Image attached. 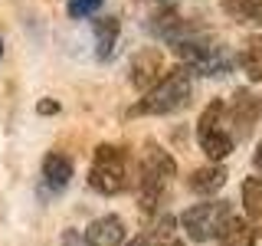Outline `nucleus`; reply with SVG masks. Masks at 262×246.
<instances>
[{"label":"nucleus","instance_id":"1","mask_svg":"<svg viewBox=\"0 0 262 246\" xmlns=\"http://www.w3.org/2000/svg\"><path fill=\"white\" fill-rule=\"evenodd\" d=\"M193 72L187 66H177V69H167L164 76L154 82L151 89L144 92V98L135 105V115H167L187 105L190 98V89H193Z\"/></svg>","mask_w":262,"mask_h":246},{"label":"nucleus","instance_id":"2","mask_svg":"<svg viewBox=\"0 0 262 246\" xmlns=\"http://www.w3.org/2000/svg\"><path fill=\"white\" fill-rule=\"evenodd\" d=\"M131 184V171H128V151L118 145H98L92 168H89V187L95 194L115 197L121 191H128Z\"/></svg>","mask_w":262,"mask_h":246},{"label":"nucleus","instance_id":"3","mask_svg":"<svg viewBox=\"0 0 262 246\" xmlns=\"http://www.w3.org/2000/svg\"><path fill=\"white\" fill-rule=\"evenodd\" d=\"M196 141H200L203 154L210 161H223L233 151V135H229V125H226V102L216 98L203 109L200 121H196Z\"/></svg>","mask_w":262,"mask_h":246},{"label":"nucleus","instance_id":"4","mask_svg":"<svg viewBox=\"0 0 262 246\" xmlns=\"http://www.w3.org/2000/svg\"><path fill=\"white\" fill-rule=\"evenodd\" d=\"M229 217H233V207L226 200H207V203H193L190 210H184L180 227L193 243H210L223 233Z\"/></svg>","mask_w":262,"mask_h":246},{"label":"nucleus","instance_id":"5","mask_svg":"<svg viewBox=\"0 0 262 246\" xmlns=\"http://www.w3.org/2000/svg\"><path fill=\"white\" fill-rule=\"evenodd\" d=\"M177 174V164L164 148H151L141 161V177H138V187H141V200L144 207H154V200L164 194V187L170 184V177Z\"/></svg>","mask_w":262,"mask_h":246},{"label":"nucleus","instance_id":"6","mask_svg":"<svg viewBox=\"0 0 262 246\" xmlns=\"http://www.w3.org/2000/svg\"><path fill=\"white\" fill-rule=\"evenodd\" d=\"M256 118H259V98L249 89H239L233 95V102L226 105V125H229L233 141H243L252 131V125H256Z\"/></svg>","mask_w":262,"mask_h":246},{"label":"nucleus","instance_id":"7","mask_svg":"<svg viewBox=\"0 0 262 246\" xmlns=\"http://www.w3.org/2000/svg\"><path fill=\"white\" fill-rule=\"evenodd\" d=\"M121 243H125V223L115 213H105L85 227V246H121Z\"/></svg>","mask_w":262,"mask_h":246},{"label":"nucleus","instance_id":"8","mask_svg":"<svg viewBox=\"0 0 262 246\" xmlns=\"http://www.w3.org/2000/svg\"><path fill=\"white\" fill-rule=\"evenodd\" d=\"M216 240H220V246H259L262 243L256 223H252L249 217H236V213L226 220L223 233H220Z\"/></svg>","mask_w":262,"mask_h":246},{"label":"nucleus","instance_id":"9","mask_svg":"<svg viewBox=\"0 0 262 246\" xmlns=\"http://www.w3.org/2000/svg\"><path fill=\"white\" fill-rule=\"evenodd\" d=\"M158 69H161V53L158 49H141V53L131 59V82L147 92V89L158 82Z\"/></svg>","mask_w":262,"mask_h":246},{"label":"nucleus","instance_id":"10","mask_svg":"<svg viewBox=\"0 0 262 246\" xmlns=\"http://www.w3.org/2000/svg\"><path fill=\"white\" fill-rule=\"evenodd\" d=\"M69 180H72V161L66 158V154H59V151L46 154V161H43V184H46V191L59 194Z\"/></svg>","mask_w":262,"mask_h":246},{"label":"nucleus","instance_id":"11","mask_svg":"<svg viewBox=\"0 0 262 246\" xmlns=\"http://www.w3.org/2000/svg\"><path fill=\"white\" fill-rule=\"evenodd\" d=\"M226 184V171L220 168V164H207V168H200V171H193L190 174V191L193 194H213V191H220V187Z\"/></svg>","mask_w":262,"mask_h":246},{"label":"nucleus","instance_id":"12","mask_svg":"<svg viewBox=\"0 0 262 246\" xmlns=\"http://www.w3.org/2000/svg\"><path fill=\"white\" fill-rule=\"evenodd\" d=\"M118 16H105V20L95 23V53L102 56V59H108V56L115 53V46H118Z\"/></svg>","mask_w":262,"mask_h":246},{"label":"nucleus","instance_id":"13","mask_svg":"<svg viewBox=\"0 0 262 246\" xmlns=\"http://www.w3.org/2000/svg\"><path fill=\"white\" fill-rule=\"evenodd\" d=\"M239 63H243V69L249 72V79H256V82L262 79V33L246 39V46L239 53Z\"/></svg>","mask_w":262,"mask_h":246},{"label":"nucleus","instance_id":"14","mask_svg":"<svg viewBox=\"0 0 262 246\" xmlns=\"http://www.w3.org/2000/svg\"><path fill=\"white\" fill-rule=\"evenodd\" d=\"M223 10L239 23H262V0H226Z\"/></svg>","mask_w":262,"mask_h":246},{"label":"nucleus","instance_id":"15","mask_svg":"<svg viewBox=\"0 0 262 246\" xmlns=\"http://www.w3.org/2000/svg\"><path fill=\"white\" fill-rule=\"evenodd\" d=\"M243 207L249 220L262 217V177H249L243 180Z\"/></svg>","mask_w":262,"mask_h":246},{"label":"nucleus","instance_id":"16","mask_svg":"<svg viewBox=\"0 0 262 246\" xmlns=\"http://www.w3.org/2000/svg\"><path fill=\"white\" fill-rule=\"evenodd\" d=\"M105 0H69V16L72 20H82V16H92V13H98V7H102Z\"/></svg>","mask_w":262,"mask_h":246},{"label":"nucleus","instance_id":"17","mask_svg":"<svg viewBox=\"0 0 262 246\" xmlns=\"http://www.w3.org/2000/svg\"><path fill=\"white\" fill-rule=\"evenodd\" d=\"M49 112H59L56 102H39V115H49Z\"/></svg>","mask_w":262,"mask_h":246},{"label":"nucleus","instance_id":"18","mask_svg":"<svg viewBox=\"0 0 262 246\" xmlns=\"http://www.w3.org/2000/svg\"><path fill=\"white\" fill-rule=\"evenodd\" d=\"M252 161H256V171L262 174V141H259V148H256V154H252Z\"/></svg>","mask_w":262,"mask_h":246},{"label":"nucleus","instance_id":"19","mask_svg":"<svg viewBox=\"0 0 262 246\" xmlns=\"http://www.w3.org/2000/svg\"><path fill=\"white\" fill-rule=\"evenodd\" d=\"M128 246H144V240H131V243H128Z\"/></svg>","mask_w":262,"mask_h":246},{"label":"nucleus","instance_id":"20","mask_svg":"<svg viewBox=\"0 0 262 246\" xmlns=\"http://www.w3.org/2000/svg\"><path fill=\"white\" fill-rule=\"evenodd\" d=\"M164 246H184V243H180V240H170V243H164Z\"/></svg>","mask_w":262,"mask_h":246},{"label":"nucleus","instance_id":"21","mask_svg":"<svg viewBox=\"0 0 262 246\" xmlns=\"http://www.w3.org/2000/svg\"><path fill=\"white\" fill-rule=\"evenodd\" d=\"M0 53H4V43H0Z\"/></svg>","mask_w":262,"mask_h":246}]
</instances>
